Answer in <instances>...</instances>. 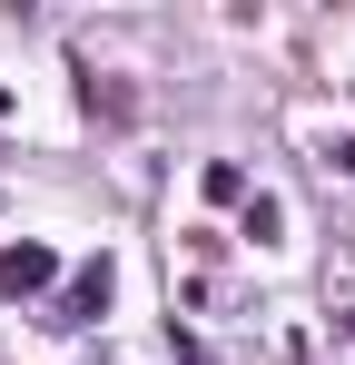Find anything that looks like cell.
Here are the masks:
<instances>
[{"instance_id":"1","label":"cell","mask_w":355,"mask_h":365,"mask_svg":"<svg viewBox=\"0 0 355 365\" xmlns=\"http://www.w3.org/2000/svg\"><path fill=\"white\" fill-rule=\"evenodd\" d=\"M109 316V257H89L79 277H69V297L50 306V326H99Z\"/></svg>"},{"instance_id":"2","label":"cell","mask_w":355,"mask_h":365,"mask_svg":"<svg viewBox=\"0 0 355 365\" xmlns=\"http://www.w3.org/2000/svg\"><path fill=\"white\" fill-rule=\"evenodd\" d=\"M40 287H59L50 247H0V297H40Z\"/></svg>"},{"instance_id":"3","label":"cell","mask_w":355,"mask_h":365,"mask_svg":"<svg viewBox=\"0 0 355 365\" xmlns=\"http://www.w3.org/2000/svg\"><path fill=\"white\" fill-rule=\"evenodd\" d=\"M207 197H217V207H247V168H227V158H217V168H207Z\"/></svg>"},{"instance_id":"4","label":"cell","mask_w":355,"mask_h":365,"mask_svg":"<svg viewBox=\"0 0 355 365\" xmlns=\"http://www.w3.org/2000/svg\"><path fill=\"white\" fill-rule=\"evenodd\" d=\"M277 227H287V207H277V197H247V237L267 247V237H277Z\"/></svg>"},{"instance_id":"5","label":"cell","mask_w":355,"mask_h":365,"mask_svg":"<svg viewBox=\"0 0 355 365\" xmlns=\"http://www.w3.org/2000/svg\"><path fill=\"white\" fill-rule=\"evenodd\" d=\"M346 336H355V316H346Z\"/></svg>"}]
</instances>
